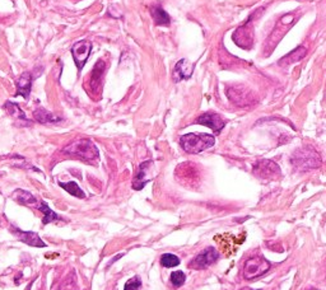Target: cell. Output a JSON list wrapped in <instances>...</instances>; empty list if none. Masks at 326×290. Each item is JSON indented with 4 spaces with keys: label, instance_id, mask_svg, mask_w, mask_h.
Listing matches in <instances>:
<instances>
[{
    "label": "cell",
    "instance_id": "1",
    "mask_svg": "<svg viewBox=\"0 0 326 290\" xmlns=\"http://www.w3.org/2000/svg\"><path fill=\"white\" fill-rule=\"evenodd\" d=\"M63 153L66 156L77 157L79 159H83L86 162L92 163L95 161H98L99 153L97 147L95 145L92 140L90 139H78L74 140L73 143L68 144L66 147L63 149Z\"/></svg>",
    "mask_w": 326,
    "mask_h": 290
},
{
    "label": "cell",
    "instance_id": "2",
    "mask_svg": "<svg viewBox=\"0 0 326 290\" xmlns=\"http://www.w3.org/2000/svg\"><path fill=\"white\" fill-rule=\"evenodd\" d=\"M291 162L298 171H310L320 167L321 157L312 147H303L293 153Z\"/></svg>",
    "mask_w": 326,
    "mask_h": 290
},
{
    "label": "cell",
    "instance_id": "3",
    "mask_svg": "<svg viewBox=\"0 0 326 290\" xmlns=\"http://www.w3.org/2000/svg\"><path fill=\"white\" fill-rule=\"evenodd\" d=\"M216 139L209 134H186L180 137V145L189 154H197L214 145Z\"/></svg>",
    "mask_w": 326,
    "mask_h": 290
},
{
    "label": "cell",
    "instance_id": "4",
    "mask_svg": "<svg viewBox=\"0 0 326 290\" xmlns=\"http://www.w3.org/2000/svg\"><path fill=\"white\" fill-rule=\"evenodd\" d=\"M269 269H270V263L266 259L260 256L251 257L243 266V278L246 280H254L266 274Z\"/></svg>",
    "mask_w": 326,
    "mask_h": 290
},
{
    "label": "cell",
    "instance_id": "5",
    "mask_svg": "<svg viewBox=\"0 0 326 290\" xmlns=\"http://www.w3.org/2000/svg\"><path fill=\"white\" fill-rule=\"evenodd\" d=\"M219 258V252L213 247H208L200 252L196 257H195L190 263H189V267L194 270H203L208 266L213 265L214 262H217V259Z\"/></svg>",
    "mask_w": 326,
    "mask_h": 290
},
{
    "label": "cell",
    "instance_id": "6",
    "mask_svg": "<svg viewBox=\"0 0 326 290\" xmlns=\"http://www.w3.org/2000/svg\"><path fill=\"white\" fill-rule=\"evenodd\" d=\"M254 174L259 178H264V180H270V178L278 177L280 174V168L273 161H268V159H262L259 161L254 165Z\"/></svg>",
    "mask_w": 326,
    "mask_h": 290
},
{
    "label": "cell",
    "instance_id": "7",
    "mask_svg": "<svg viewBox=\"0 0 326 290\" xmlns=\"http://www.w3.org/2000/svg\"><path fill=\"white\" fill-rule=\"evenodd\" d=\"M91 50H92V43L87 40L74 43V46L71 47V55H73L74 63H75L79 70H82L84 65H86L87 60L90 58Z\"/></svg>",
    "mask_w": 326,
    "mask_h": 290
},
{
    "label": "cell",
    "instance_id": "8",
    "mask_svg": "<svg viewBox=\"0 0 326 290\" xmlns=\"http://www.w3.org/2000/svg\"><path fill=\"white\" fill-rule=\"evenodd\" d=\"M10 230L17 238L23 243L31 246V247H38L43 248L46 247V243L38 237V234L34 232H26V230H21V229L16 228V226H10Z\"/></svg>",
    "mask_w": 326,
    "mask_h": 290
},
{
    "label": "cell",
    "instance_id": "9",
    "mask_svg": "<svg viewBox=\"0 0 326 290\" xmlns=\"http://www.w3.org/2000/svg\"><path fill=\"white\" fill-rule=\"evenodd\" d=\"M228 98L233 102L237 106H249L253 103V97H251V92L247 89H243L241 87H232L227 91Z\"/></svg>",
    "mask_w": 326,
    "mask_h": 290
},
{
    "label": "cell",
    "instance_id": "10",
    "mask_svg": "<svg viewBox=\"0 0 326 290\" xmlns=\"http://www.w3.org/2000/svg\"><path fill=\"white\" fill-rule=\"evenodd\" d=\"M196 124L208 126V128L212 129L213 131L218 134V132H221L222 130H223V128H225L226 121L222 119L219 115H217V113L208 112L201 115V116L196 120Z\"/></svg>",
    "mask_w": 326,
    "mask_h": 290
},
{
    "label": "cell",
    "instance_id": "11",
    "mask_svg": "<svg viewBox=\"0 0 326 290\" xmlns=\"http://www.w3.org/2000/svg\"><path fill=\"white\" fill-rule=\"evenodd\" d=\"M4 108H5V111L8 112V115H9L10 117H13L14 121H16L19 126L31 125V121L26 117V113L23 112V110H22L17 103L8 101L4 104Z\"/></svg>",
    "mask_w": 326,
    "mask_h": 290
},
{
    "label": "cell",
    "instance_id": "12",
    "mask_svg": "<svg viewBox=\"0 0 326 290\" xmlns=\"http://www.w3.org/2000/svg\"><path fill=\"white\" fill-rule=\"evenodd\" d=\"M32 80H33V75L30 71H25L16 80L17 84V96H22L25 99H28L30 93H31L32 88Z\"/></svg>",
    "mask_w": 326,
    "mask_h": 290
},
{
    "label": "cell",
    "instance_id": "13",
    "mask_svg": "<svg viewBox=\"0 0 326 290\" xmlns=\"http://www.w3.org/2000/svg\"><path fill=\"white\" fill-rule=\"evenodd\" d=\"M193 71H194V64L189 63L186 59H182L173 69V80L180 82L182 79H189L193 75Z\"/></svg>",
    "mask_w": 326,
    "mask_h": 290
},
{
    "label": "cell",
    "instance_id": "14",
    "mask_svg": "<svg viewBox=\"0 0 326 290\" xmlns=\"http://www.w3.org/2000/svg\"><path fill=\"white\" fill-rule=\"evenodd\" d=\"M105 67L106 64L102 60H98L96 63L92 74H91V87H92L93 91H97L99 86H101L102 76L105 74Z\"/></svg>",
    "mask_w": 326,
    "mask_h": 290
},
{
    "label": "cell",
    "instance_id": "15",
    "mask_svg": "<svg viewBox=\"0 0 326 290\" xmlns=\"http://www.w3.org/2000/svg\"><path fill=\"white\" fill-rule=\"evenodd\" d=\"M151 164H152L151 161H147V162H143L142 164L139 165L138 173H136L135 178H134V181H132V189H134V190H142L143 187L147 185V182L149 180H148V178H145V176H147L148 167H149Z\"/></svg>",
    "mask_w": 326,
    "mask_h": 290
},
{
    "label": "cell",
    "instance_id": "16",
    "mask_svg": "<svg viewBox=\"0 0 326 290\" xmlns=\"http://www.w3.org/2000/svg\"><path fill=\"white\" fill-rule=\"evenodd\" d=\"M306 54H307L306 47H303V46H298L297 49H294L292 52H290L288 55L284 56L278 64L282 65V66H287V65L293 64V63H297V61L302 60V59L306 56Z\"/></svg>",
    "mask_w": 326,
    "mask_h": 290
},
{
    "label": "cell",
    "instance_id": "17",
    "mask_svg": "<svg viewBox=\"0 0 326 290\" xmlns=\"http://www.w3.org/2000/svg\"><path fill=\"white\" fill-rule=\"evenodd\" d=\"M33 117L37 122L40 124H56V122H60L62 119L55 115H53L51 112L46 111L45 108L40 107V108H36L33 111Z\"/></svg>",
    "mask_w": 326,
    "mask_h": 290
},
{
    "label": "cell",
    "instance_id": "18",
    "mask_svg": "<svg viewBox=\"0 0 326 290\" xmlns=\"http://www.w3.org/2000/svg\"><path fill=\"white\" fill-rule=\"evenodd\" d=\"M13 198L21 205H26V206H36L38 202L31 193L25 191V190H16L13 193Z\"/></svg>",
    "mask_w": 326,
    "mask_h": 290
},
{
    "label": "cell",
    "instance_id": "19",
    "mask_svg": "<svg viewBox=\"0 0 326 290\" xmlns=\"http://www.w3.org/2000/svg\"><path fill=\"white\" fill-rule=\"evenodd\" d=\"M151 14L154 19V23L157 26H168L171 23V18L167 14L166 10L161 5H154L151 8Z\"/></svg>",
    "mask_w": 326,
    "mask_h": 290
},
{
    "label": "cell",
    "instance_id": "20",
    "mask_svg": "<svg viewBox=\"0 0 326 290\" xmlns=\"http://www.w3.org/2000/svg\"><path fill=\"white\" fill-rule=\"evenodd\" d=\"M38 210L42 211V213H43V218H42L43 226H46V224L51 223V222H56V220H60V217H59L55 211L51 210V209L49 208V205H47L45 201H41L40 204H38Z\"/></svg>",
    "mask_w": 326,
    "mask_h": 290
},
{
    "label": "cell",
    "instance_id": "21",
    "mask_svg": "<svg viewBox=\"0 0 326 290\" xmlns=\"http://www.w3.org/2000/svg\"><path fill=\"white\" fill-rule=\"evenodd\" d=\"M59 186L64 189L66 193H69L70 195L75 196L78 198H86V195L82 191L79 186H78L77 182H74V181H69V182H59Z\"/></svg>",
    "mask_w": 326,
    "mask_h": 290
},
{
    "label": "cell",
    "instance_id": "22",
    "mask_svg": "<svg viewBox=\"0 0 326 290\" xmlns=\"http://www.w3.org/2000/svg\"><path fill=\"white\" fill-rule=\"evenodd\" d=\"M161 265L164 266V267H176V266L180 265V258L177 256L172 254H164L161 256Z\"/></svg>",
    "mask_w": 326,
    "mask_h": 290
},
{
    "label": "cell",
    "instance_id": "23",
    "mask_svg": "<svg viewBox=\"0 0 326 290\" xmlns=\"http://www.w3.org/2000/svg\"><path fill=\"white\" fill-rule=\"evenodd\" d=\"M169 280H171L173 287L176 288L182 287V285L185 284V280H186V275H185L182 271H173L172 274H171Z\"/></svg>",
    "mask_w": 326,
    "mask_h": 290
},
{
    "label": "cell",
    "instance_id": "24",
    "mask_svg": "<svg viewBox=\"0 0 326 290\" xmlns=\"http://www.w3.org/2000/svg\"><path fill=\"white\" fill-rule=\"evenodd\" d=\"M140 287H142V281H140V279H139L138 276H135V278L130 279V280L128 281L127 284H125L124 290H139Z\"/></svg>",
    "mask_w": 326,
    "mask_h": 290
},
{
    "label": "cell",
    "instance_id": "25",
    "mask_svg": "<svg viewBox=\"0 0 326 290\" xmlns=\"http://www.w3.org/2000/svg\"><path fill=\"white\" fill-rule=\"evenodd\" d=\"M242 290H251V289H242Z\"/></svg>",
    "mask_w": 326,
    "mask_h": 290
},
{
    "label": "cell",
    "instance_id": "26",
    "mask_svg": "<svg viewBox=\"0 0 326 290\" xmlns=\"http://www.w3.org/2000/svg\"><path fill=\"white\" fill-rule=\"evenodd\" d=\"M310 290H314V289H310Z\"/></svg>",
    "mask_w": 326,
    "mask_h": 290
}]
</instances>
